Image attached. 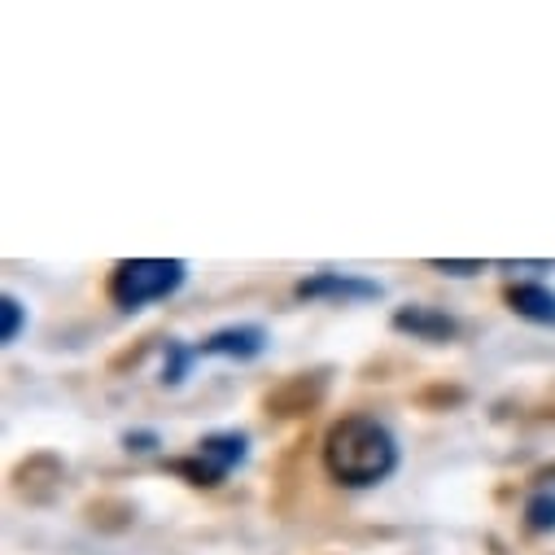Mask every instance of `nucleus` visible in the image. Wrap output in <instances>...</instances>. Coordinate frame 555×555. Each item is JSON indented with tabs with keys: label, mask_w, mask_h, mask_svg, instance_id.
<instances>
[{
	"label": "nucleus",
	"mask_w": 555,
	"mask_h": 555,
	"mask_svg": "<svg viewBox=\"0 0 555 555\" xmlns=\"http://www.w3.org/2000/svg\"><path fill=\"white\" fill-rule=\"evenodd\" d=\"M262 346H267V333L258 324H232V328H219L206 341L189 346V354L193 359H258Z\"/></svg>",
	"instance_id": "obj_4"
},
{
	"label": "nucleus",
	"mask_w": 555,
	"mask_h": 555,
	"mask_svg": "<svg viewBox=\"0 0 555 555\" xmlns=\"http://www.w3.org/2000/svg\"><path fill=\"white\" fill-rule=\"evenodd\" d=\"M324 468L350 490L380 486L398 468V442L376 415H341L324 434Z\"/></svg>",
	"instance_id": "obj_1"
},
{
	"label": "nucleus",
	"mask_w": 555,
	"mask_h": 555,
	"mask_svg": "<svg viewBox=\"0 0 555 555\" xmlns=\"http://www.w3.org/2000/svg\"><path fill=\"white\" fill-rule=\"evenodd\" d=\"M393 328L421 337V341H451V337L460 333V324H455L447 311H434V307H402V311L393 315Z\"/></svg>",
	"instance_id": "obj_6"
},
{
	"label": "nucleus",
	"mask_w": 555,
	"mask_h": 555,
	"mask_svg": "<svg viewBox=\"0 0 555 555\" xmlns=\"http://www.w3.org/2000/svg\"><path fill=\"white\" fill-rule=\"evenodd\" d=\"M525 525H529L533 533H551V529H555V494H551V490H542V494L529 499Z\"/></svg>",
	"instance_id": "obj_8"
},
{
	"label": "nucleus",
	"mask_w": 555,
	"mask_h": 555,
	"mask_svg": "<svg viewBox=\"0 0 555 555\" xmlns=\"http://www.w3.org/2000/svg\"><path fill=\"white\" fill-rule=\"evenodd\" d=\"M434 267H438V271H451V275H473V271H481V262H447V258H434Z\"/></svg>",
	"instance_id": "obj_10"
},
{
	"label": "nucleus",
	"mask_w": 555,
	"mask_h": 555,
	"mask_svg": "<svg viewBox=\"0 0 555 555\" xmlns=\"http://www.w3.org/2000/svg\"><path fill=\"white\" fill-rule=\"evenodd\" d=\"M249 455V438L245 434H210L197 442V451L189 460H176L171 473H180L189 486H219L232 468H241Z\"/></svg>",
	"instance_id": "obj_3"
},
{
	"label": "nucleus",
	"mask_w": 555,
	"mask_h": 555,
	"mask_svg": "<svg viewBox=\"0 0 555 555\" xmlns=\"http://www.w3.org/2000/svg\"><path fill=\"white\" fill-rule=\"evenodd\" d=\"M507 307L529 324L555 328V289H546V285H512L507 289Z\"/></svg>",
	"instance_id": "obj_7"
},
{
	"label": "nucleus",
	"mask_w": 555,
	"mask_h": 555,
	"mask_svg": "<svg viewBox=\"0 0 555 555\" xmlns=\"http://www.w3.org/2000/svg\"><path fill=\"white\" fill-rule=\"evenodd\" d=\"M189 281L184 258H122L109 275V298L118 311H145L150 302L171 298Z\"/></svg>",
	"instance_id": "obj_2"
},
{
	"label": "nucleus",
	"mask_w": 555,
	"mask_h": 555,
	"mask_svg": "<svg viewBox=\"0 0 555 555\" xmlns=\"http://www.w3.org/2000/svg\"><path fill=\"white\" fill-rule=\"evenodd\" d=\"M298 298H333V302H372L380 298V285L376 281H363V275H346V271H320L311 281H298L294 289Z\"/></svg>",
	"instance_id": "obj_5"
},
{
	"label": "nucleus",
	"mask_w": 555,
	"mask_h": 555,
	"mask_svg": "<svg viewBox=\"0 0 555 555\" xmlns=\"http://www.w3.org/2000/svg\"><path fill=\"white\" fill-rule=\"evenodd\" d=\"M23 320H27V307L14 298V294H5V298H0V341H14L18 333H23Z\"/></svg>",
	"instance_id": "obj_9"
}]
</instances>
